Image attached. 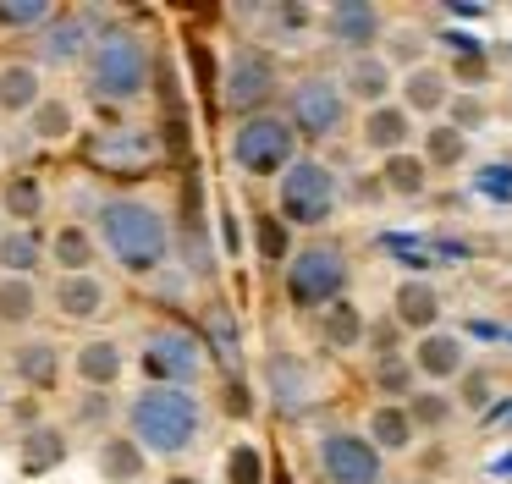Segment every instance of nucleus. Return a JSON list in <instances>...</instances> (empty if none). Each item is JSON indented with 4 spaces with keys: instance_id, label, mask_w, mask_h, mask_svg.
I'll return each instance as SVG.
<instances>
[{
    "instance_id": "1",
    "label": "nucleus",
    "mask_w": 512,
    "mask_h": 484,
    "mask_svg": "<svg viewBox=\"0 0 512 484\" xmlns=\"http://www.w3.org/2000/svg\"><path fill=\"white\" fill-rule=\"evenodd\" d=\"M89 226L100 237L105 264H116L133 281H155L177 259V220L155 193H133V187H111L94 198Z\"/></svg>"
},
{
    "instance_id": "2",
    "label": "nucleus",
    "mask_w": 512,
    "mask_h": 484,
    "mask_svg": "<svg viewBox=\"0 0 512 484\" xmlns=\"http://www.w3.org/2000/svg\"><path fill=\"white\" fill-rule=\"evenodd\" d=\"M122 429L149 451V462H182L199 451L210 407L199 391H182V385H138L122 407Z\"/></svg>"
},
{
    "instance_id": "3",
    "label": "nucleus",
    "mask_w": 512,
    "mask_h": 484,
    "mask_svg": "<svg viewBox=\"0 0 512 484\" xmlns=\"http://www.w3.org/2000/svg\"><path fill=\"white\" fill-rule=\"evenodd\" d=\"M149 88H155V44L127 22H105L83 61V94L105 110H133L149 99Z\"/></svg>"
},
{
    "instance_id": "4",
    "label": "nucleus",
    "mask_w": 512,
    "mask_h": 484,
    "mask_svg": "<svg viewBox=\"0 0 512 484\" xmlns=\"http://www.w3.org/2000/svg\"><path fill=\"white\" fill-rule=\"evenodd\" d=\"M347 281H353V264H347V248L331 237L298 242V253L281 264V292L303 314H325V308L347 303Z\"/></svg>"
},
{
    "instance_id": "5",
    "label": "nucleus",
    "mask_w": 512,
    "mask_h": 484,
    "mask_svg": "<svg viewBox=\"0 0 512 484\" xmlns=\"http://www.w3.org/2000/svg\"><path fill=\"white\" fill-rule=\"evenodd\" d=\"M133 363H138V374H144V385H182V391H199V385L210 380L215 352L204 347L199 330L171 325L166 319V325H149L144 336H138Z\"/></svg>"
},
{
    "instance_id": "6",
    "label": "nucleus",
    "mask_w": 512,
    "mask_h": 484,
    "mask_svg": "<svg viewBox=\"0 0 512 484\" xmlns=\"http://www.w3.org/2000/svg\"><path fill=\"white\" fill-rule=\"evenodd\" d=\"M298 154H303V138L287 121V110H265V116L232 121V132H226V160L243 176H254V182H281Z\"/></svg>"
},
{
    "instance_id": "7",
    "label": "nucleus",
    "mask_w": 512,
    "mask_h": 484,
    "mask_svg": "<svg viewBox=\"0 0 512 484\" xmlns=\"http://www.w3.org/2000/svg\"><path fill=\"white\" fill-rule=\"evenodd\" d=\"M336 209H342V176H336V165L320 160V154H298L292 171L276 182V215L292 231H320L325 220H336Z\"/></svg>"
},
{
    "instance_id": "8",
    "label": "nucleus",
    "mask_w": 512,
    "mask_h": 484,
    "mask_svg": "<svg viewBox=\"0 0 512 484\" xmlns=\"http://www.w3.org/2000/svg\"><path fill=\"white\" fill-rule=\"evenodd\" d=\"M215 94H221V110L232 121H248V116L276 110V94H287V88H281L276 55H270L265 44H237V50L226 55V66H221Z\"/></svg>"
},
{
    "instance_id": "9",
    "label": "nucleus",
    "mask_w": 512,
    "mask_h": 484,
    "mask_svg": "<svg viewBox=\"0 0 512 484\" xmlns=\"http://www.w3.org/2000/svg\"><path fill=\"white\" fill-rule=\"evenodd\" d=\"M353 99L342 88V72H303L298 83L287 88V121L298 127V138L331 143L353 127Z\"/></svg>"
},
{
    "instance_id": "10",
    "label": "nucleus",
    "mask_w": 512,
    "mask_h": 484,
    "mask_svg": "<svg viewBox=\"0 0 512 484\" xmlns=\"http://www.w3.org/2000/svg\"><path fill=\"white\" fill-rule=\"evenodd\" d=\"M314 468L325 484H386V457L375 451V440L347 424H325L314 435Z\"/></svg>"
},
{
    "instance_id": "11",
    "label": "nucleus",
    "mask_w": 512,
    "mask_h": 484,
    "mask_svg": "<svg viewBox=\"0 0 512 484\" xmlns=\"http://www.w3.org/2000/svg\"><path fill=\"white\" fill-rule=\"evenodd\" d=\"M45 292H50V319H61L67 330H83V336H94L116 314V281L105 270L50 275Z\"/></svg>"
},
{
    "instance_id": "12",
    "label": "nucleus",
    "mask_w": 512,
    "mask_h": 484,
    "mask_svg": "<svg viewBox=\"0 0 512 484\" xmlns=\"http://www.w3.org/2000/svg\"><path fill=\"white\" fill-rule=\"evenodd\" d=\"M0 374L34 396H50V391H61V380H72V347L56 341L50 330H28V336H12Z\"/></svg>"
},
{
    "instance_id": "13",
    "label": "nucleus",
    "mask_w": 512,
    "mask_h": 484,
    "mask_svg": "<svg viewBox=\"0 0 512 484\" xmlns=\"http://www.w3.org/2000/svg\"><path fill=\"white\" fill-rule=\"evenodd\" d=\"M100 33H105V22L94 11H56V22L34 39V61L45 72H83Z\"/></svg>"
},
{
    "instance_id": "14",
    "label": "nucleus",
    "mask_w": 512,
    "mask_h": 484,
    "mask_svg": "<svg viewBox=\"0 0 512 484\" xmlns=\"http://www.w3.org/2000/svg\"><path fill=\"white\" fill-rule=\"evenodd\" d=\"M160 154L166 149H160L155 127H138V121H122V127H105L89 138V160L111 176H138V171H149Z\"/></svg>"
},
{
    "instance_id": "15",
    "label": "nucleus",
    "mask_w": 512,
    "mask_h": 484,
    "mask_svg": "<svg viewBox=\"0 0 512 484\" xmlns=\"http://www.w3.org/2000/svg\"><path fill=\"white\" fill-rule=\"evenodd\" d=\"M127 369H133V347L111 330L72 341V385H83V391H116Z\"/></svg>"
},
{
    "instance_id": "16",
    "label": "nucleus",
    "mask_w": 512,
    "mask_h": 484,
    "mask_svg": "<svg viewBox=\"0 0 512 484\" xmlns=\"http://www.w3.org/2000/svg\"><path fill=\"white\" fill-rule=\"evenodd\" d=\"M320 28H325V39H331L336 50H347V61H353V55H369L386 39V11H380L375 0H336V6L320 11Z\"/></svg>"
},
{
    "instance_id": "17",
    "label": "nucleus",
    "mask_w": 512,
    "mask_h": 484,
    "mask_svg": "<svg viewBox=\"0 0 512 484\" xmlns=\"http://www.w3.org/2000/svg\"><path fill=\"white\" fill-rule=\"evenodd\" d=\"M45 77L50 72L34 61V55H0V116L23 127V121L34 116V105L50 94Z\"/></svg>"
},
{
    "instance_id": "18",
    "label": "nucleus",
    "mask_w": 512,
    "mask_h": 484,
    "mask_svg": "<svg viewBox=\"0 0 512 484\" xmlns=\"http://www.w3.org/2000/svg\"><path fill=\"white\" fill-rule=\"evenodd\" d=\"M408 358H413V369H419V380L424 385H457L474 363H468V341L457 336V330H430V336H419L408 347Z\"/></svg>"
},
{
    "instance_id": "19",
    "label": "nucleus",
    "mask_w": 512,
    "mask_h": 484,
    "mask_svg": "<svg viewBox=\"0 0 512 484\" xmlns=\"http://www.w3.org/2000/svg\"><path fill=\"white\" fill-rule=\"evenodd\" d=\"M452 94H457V77L446 72V66H435V61L402 72V83H397V105L408 110L413 121H446Z\"/></svg>"
},
{
    "instance_id": "20",
    "label": "nucleus",
    "mask_w": 512,
    "mask_h": 484,
    "mask_svg": "<svg viewBox=\"0 0 512 484\" xmlns=\"http://www.w3.org/2000/svg\"><path fill=\"white\" fill-rule=\"evenodd\" d=\"M100 264H105V253L89 220H78V215L50 220V275H83V270H100Z\"/></svg>"
},
{
    "instance_id": "21",
    "label": "nucleus",
    "mask_w": 512,
    "mask_h": 484,
    "mask_svg": "<svg viewBox=\"0 0 512 484\" xmlns=\"http://www.w3.org/2000/svg\"><path fill=\"white\" fill-rule=\"evenodd\" d=\"M397 83H402V72H397V66H391L380 50L353 55V61L342 66V88H347V99H353L358 110L391 105V99H397Z\"/></svg>"
},
{
    "instance_id": "22",
    "label": "nucleus",
    "mask_w": 512,
    "mask_h": 484,
    "mask_svg": "<svg viewBox=\"0 0 512 484\" xmlns=\"http://www.w3.org/2000/svg\"><path fill=\"white\" fill-rule=\"evenodd\" d=\"M78 132H83L78 99L61 94V88H50V94L34 105V116L23 121V143H34V149H61V143H72Z\"/></svg>"
},
{
    "instance_id": "23",
    "label": "nucleus",
    "mask_w": 512,
    "mask_h": 484,
    "mask_svg": "<svg viewBox=\"0 0 512 484\" xmlns=\"http://www.w3.org/2000/svg\"><path fill=\"white\" fill-rule=\"evenodd\" d=\"M413 138H419V121H413L408 110L397 105V99L358 116V143H364L369 154H380V160H391V154H408Z\"/></svg>"
},
{
    "instance_id": "24",
    "label": "nucleus",
    "mask_w": 512,
    "mask_h": 484,
    "mask_svg": "<svg viewBox=\"0 0 512 484\" xmlns=\"http://www.w3.org/2000/svg\"><path fill=\"white\" fill-rule=\"evenodd\" d=\"M441 314H446L441 286L424 281V275H402L397 292H391V319L413 336H430V330H441Z\"/></svg>"
},
{
    "instance_id": "25",
    "label": "nucleus",
    "mask_w": 512,
    "mask_h": 484,
    "mask_svg": "<svg viewBox=\"0 0 512 484\" xmlns=\"http://www.w3.org/2000/svg\"><path fill=\"white\" fill-rule=\"evenodd\" d=\"M149 468H155L149 451L127 429H111V435L94 440V473H100V484H144Z\"/></svg>"
},
{
    "instance_id": "26",
    "label": "nucleus",
    "mask_w": 512,
    "mask_h": 484,
    "mask_svg": "<svg viewBox=\"0 0 512 484\" xmlns=\"http://www.w3.org/2000/svg\"><path fill=\"white\" fill-rule=\"evenodd\" d=\"M67 457H72V429L56 424V418H45V424H34V429H23V435H17V468H23L28 479L56 473Z\"/></svg>"
},
{
    "instance_id": "27",
    "label": "nucleus",
    "mask_w": 512,
    "mask_h": 484,
    "mask_svg": "<svg viewBox=\"0 0 512 484\" xmlns=\"http://www.w3.org/2000/svg\"><path fill=\"white\" fill-rule=\"evenodd\" d=\"M0 275L50 281V226H6L0 231Z\"/></svg>"
},
{
    "instance_id": "28",
    "label": "nucleus",
    "mask_w": 512,
    "mask_h": 484,
    "mask_svg": "<svg viewBox=\"0 0 512 484\" xmlns=\"http://www.w3.org/2000/svg\"><path fill=\"white\" fill-rule=\"evenodd\" d=\"M39 314H50V292L34 275H0V330L28 336L39 325Z\"/></svg>"
},
{
    "instance_id": "29",
    "label": "nucleus",
    "mask_w": 512,
    "mask_h": 484,
    "mask_svg": "<svg viewBox=\"0 0 512 484\" xmlns=\"http://www.w3.org/2000/svg\"><path fill=\"white\" fill-rule=\"evenodd\" d=\"M122 396L116 391H83V385H72V396H67V418L61 424L72 429V435H111V429H122Z\"/></svg>"
},
{
    "instance_id": "30",
    "label": "nucleus",
    "mask_w": 512,
    "mask_h": 484,
    "mask_svg": "<svg viewBox=\"0 0 512 484\" xmlns=\"http://www.w3.org/2000/svg\"><path fill=\"white\" fill-rule=\"evenodd\" d=\"M270 396H276V407L287 418H303L314 407V396H320V380H314L292 352H276V358H270Z\"/></svg>"
},
{
    "instance_id": "31",
    "label": "nucleus",
    "mask_w": 512,
    "mask_h": 484,
    "mask_svg": "<svg viewBox=\"0 0 512 484\" xmlns=\"http://www.w3.org/2000/svg\"><path fill=\"white\" fill-rule=\"evenodd\" d=\"M0 209H6V226H45L50 209V187L39 171H12L0 182Z\"/></svg>"
},
{
    "instance_id": "32",
    "label": "nucleus",
    "mask_w": 512,
    "mask_h": 484,
    "mask_svg": "<svg viewBox=\"0 0 512 484\" xmlns=\"http://www.w3.org/2000/svg\"><path fill=\"white\" fill-rule=\"evenodd\" d=\"M364 435L375 440L380 457H402V451L419 446V424H413L408 402H375L364 418Z\"/></svg>"
},
{
    "instance_id": "33",
    "label": "nucleus",
    "mask_w": 512,
    "mask_h": 484,
    "mask_svg": "<svg viewBox=\"0 0 512 484\" xmlns=\"http://www.w3.org/2000/svg\"><path fill=\"white\" fill-rule=\"evenodd\" d=\"M380 182H386V198H424L430 193V182H435V171L424 165V154L419 149H408V154H391V160H380Z\"/></svg>"
},
{
    "instance_id": "34",
    "label": "nucleus",
    "mask_w": 512,
    "mask_h": 484,
    "mask_svg": "<svg viewBox=\"0 0 512 484\" xmlns=\"http://www.w3.org/2000/svg\"><path fill=\"white\" fill-rule=\"evenodd\" d=\"M369 385H375L386 402H408L424 380H419V369H413L408 352H391V358H369Z\"/></svg>"
},
{
    "instance_id": "35",
    "label": "nucleus",
    "mask_w": 512,
    "mask_h": 484,
    "mask_svg": "<svg viewBox=\"0 0 512 484\" xmlns=\"http://www.w3.org/2000/svg\"><path fill=\"white\" fill-rule=\"evenodd\" d=\"M419 154L430 171H452V165L468 160V132H457L452 121H430V127L419 132Z\"/></svg>"
},
{
    "instance_id": "36",
    "label": "nucleus",
    "mask_w": 512,
    "mask_h": 484,
    "mask_svg": "<svg viewBox=\"0 0 512 484\" xmlns=\"http://www.w3.org/2000/svg\"><path fill=\"white\" fill-rule=\"evenodd\" d=\"M364 336H369V319H364V308H358V303H336V308H325V314H320V341L331 352L364 347Z\"/></svg>"
},
{
    "instance_id": "37",
    "label": "nucleus",
    "mask_w": 512,
    "mask_h": 484,
    "mask_svg": "<svg viewBox=\"0 0 512 484\" xmlns=\"http://www.w3.org/2000/svg\"><path fill=\"white\" fill-rule=\"evenodd\" d=\"M457 396L452 391H441V385H419V391L408 396V413H413V424H419V435H441V429H452V418H457Z\"/></svg>"
},
{
    "instance_id": "38",
    "label": "nucleus",
    "mask_w": 512,
    "mask_h": 484,
    "mask_svg": "<svg viewBox=\"0 0 512 484\" xmlns=\"http://www.w3.org/2000/svg\"><path fill=\"white\" fill-rule=\"evenodd\" d=\"M254 253H259L265 264H287L292 253H298L292 226L276 215V209H259V215H254Z\"/></svg>"
},
{
    "instance_id": "39",
    "label": "nucleus",
    "mask_w": 512,
    "mask_h": 484,
    "mask_svg": "<svg viewBox=\"0 0 512 484\" xmlns=\"http://www.w3.org/2000/svg\"><path fill=\"white\" fill-rule=\"evenodd\" d=\"M61 6H50V0H0V33H45L50 22H56Z\"/></svg>"
},
{
    "instance_id": "40",
    "label": "nucleus",
    "mask_w": 512,
    "mask_h": 484,
    "mask_svg": "<svg viewBox=\"0 0 512 484\" xmlns=\"http://www.w3.org/2000/svg\"><path fill=\"white\" fill-rule=\"evenodd\" d=\"M221 479L226 484H265V451L254 440H232L221 457Z\"/></svg>"
},
{
    "instance_id": "41",
    "label": "nucleus",
    "mask_w": 512,
    "mask_h": 484,
    "mask_svg": "<svg viewBox=\"0 0 512 484\" xmlns=\"http://www.w3.org/2000/svg\"><path fill=\"white\" fill-rule=\"evenodd\" d=\"M485 116H490V99H485V94H474V88H457L452 105H446V121H452L457 132H468V138H474V132L485 127Z\"/></svg>"
},
{
    "instance_id": "42",
    "label": "nucleus",
    "mask_w": 512,
    "mask_h": 484,
    "mask_svg": "<svg viewBox=\"0 0 512 484\" xmlns=\"http://www.w3.org/2000/svg\"><path fill=\"white\" fill-rule=\"evenodd\" d=\"M204 347H210L215 358H237V325L226 319V308H210V314H204Z\"/></svg>"
},
{
    "instance_id": "43",
    "label": "nucleus",
    "mask_w": 512,
    "mask_h": 484,
    "mask_svg": "<svg viewBox=\"0 0 512 484\" xmlns=\"http://www.w3.org/2000/svg\"><path fill=\"white\" fill-rule=\"evenodd\" d=\"M380 55H386L397 72H413V66H424V33H391V44Z\"/></svg>"
},
{
    "instance_id": "44",
    "label": "nucleus",
    "mask_w": 512,
    "mask_h": 484,
    "mask_svg": "<svg viewBox=\"0 0 512 484\" xmlns=\"http://www.w3.org/2000/svg\"><path fill=\"white\" fill-rule=\"evenodd\" d=\"M402 336H408V330L397 325V319H375V325H369V336H364V347L375 352V358H391V352H402Z\"/></svg>"
},
{
    "instance_id": "45",
    "label": "nucleus",
    "mask_w": 512,
    "mask_h": 484,
    "mask_svg": "<svg viewBox=\"0 0 512 484\" xmlns=\"http://www.w3.org/2000/svg\"><path fill=\"white\" fill-rule=\"evenodd\" d=\"M226 413L232 418H254V385L243 380V374H226Z\"/></svg>"
},
{
    "instance_id": "46",
    "label": "nucleus",
    "mask_w": 512,
    "mask_h": 484,
    "mask_svg": "<svg viewBox=\"0 0 512 484\" xmlns=\"http://www.w3.org/2000/svg\"><path fill=\"white\" fill-rule=\"evenodd\" d=\"M457 385H463V391H457V402H463V407H485L490 402V374L485 369H468Z\"/></svg>"
},
{
    "instance_id": "47",
    "label": "nucleus",
    "mask_w": 512,
    "mask_h": 484,
    "mask_svg": "<svg viewBox=\"0 0 512 484\" xmlns=\"http://www.w3.org/2000/svg\"><path fill=\"white\" fill-rule=\"evenodd\" d=\"M12 407H17V396H12V380H6V374H0V424H6V418H12Z\"/></svg>"
},
{
    "instance_id": "48",
    "label": "nucleus",
    "mask_w": 512,
    "mask_h": 484,
    "mask_svg": "<svg viewBox=\"0 0 512 484\" xmlns=\"http://www.w3.org/2000/svg\"><path fill=\"white\" fill-rule=\"evenodd\" d=\"M166 484H199V479H166Z\"/></svg>"
},
{
    "instance_id": "49",
    "label": "nucleus",
    "mask_w": 512,
    "mask_h": 484,
    "mask_svg": "<svg viewBox=\"0 0 512 484\" xmlns=\"http://www.w3.org/2000/svg\"><path fill=\"white\" fill-rule=\"evenodd\" d=\"M0 165H6V138H0Z\"/></svg>"
},
{
    "instance_id": "50",
    "label": "nucleus",
    "mask_w": 512,
    "mask_h": 484,
    "mask_svg": "<svg viewBox=\"0 0 512 484\" xmlns=\"http://www.w3.org/2000/svg\"><path fill=\"white\" fill-rule=\"evenodd\" d=\"M0 231H6V209H0Z\"/></svg>"
},
{
    "instance_id": "51",
    "label": "nucleus",
    "mask_w": 512,
    "mask_h": 484,
    "mask_svg": "<svg viewBox=\"0 0 512 484\" xmlns=\"http://www.w3.org/2000/svg\"><path fill=\"white\" fill-rule=\"evenodd\" d=\"M402 484H408V479H402ZM413 484H419V479H413Z\"/></svg>"
}]
</instances>
